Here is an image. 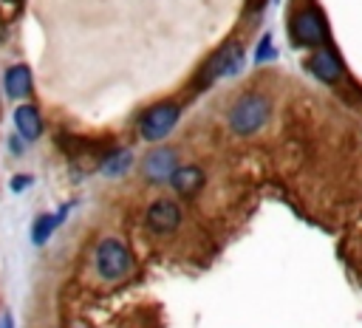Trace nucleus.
Listing matches in <instances>:
<instances>
[{"instance_id":"1","label":"nucleus","mask_w":362,"mask_h":328,"mask_svg":"<svg viewBox=\"0 0 362 328\" xmlns=\"http://www.w3.org/2000/svg\"><path fill=\"white\" fill-rule=\"evenodd\" d=\"M269 116H272V99L260 90H249L238 102H232L226 122L235 136H252L269 122Z\"/></svg>"},{"instance_id":"2","label":"nucleus","mask_w":362,"mask_h":328,"mask_svg":"<svg viewBox=\"0 0 362 328\" xmlns=\"http://www.w3.org/2000/svg\"><path fill=\"white\" fill-rule=\"evenodd\" d=\"M96 274L107 283H119L133 271V254L119 238H102L93 252Z\"/></svg>"},{"instance_id":"3","label":"nucleus","mask_w":362,"mask_h":328,"mask_svg":"<svg viewBox=\"0 0 362 328\" xmlns=\"http://www.w3.org/2000/svg\"><path fill=\"white\" fill-rule=\"evenodd\" d=\"M178 116H181V107L175 102H170V99L156 102V105H150L141 113V119H139V136L144 141H161L178 124Z\"/></svg>"},{"instance_id":"4","label":"nucleus","mask_w":362,"mask_h":328,"mask_svg":"<svg viewBox=\"0 0 362 328\" xmlns=\"http://www.w3.org/2000/svg\"><path fill=\"white\" fill-rule=\"evenodd\" d=\"M243 62V51H240V42H226L215 57H209V62L198 71V79H195V88H209L215 79L221 76H232Z\"/></svg>"},{"instance_id":"5","label":"nucleus","mask_w":362,"mask_h":328,"mask_svg":"<svg viewBox=\"0 0 362 328\" xmlns=\"http://www.w3.org/2000/svg\"><path fill=\"white\" fill-rule=\"evenodd\" d=\"M291 34L305 48H322L325 40H328V25H325L320 8H314V6L300 8L291 20Z\"/></svg>"},{"instance_id":"6","label":"nucleus","mask_w":362,"mask_h":328,"mask_svg":"<svg viewBox=\"0 0 362 328\" xmlns=\"http://www.w3.org/2000/svg\"><path fill=\"white\" fill-rule=\"evenodd\" d=\"M144 223L156 235H170V232H175L181 226V206L175 201H170V198H158V201H153L147 206Z\"/></svg>"},{"instance_id":"7","label":"nucleus","mask_w":362,"mask_h":328,"mask_svg":"<svg viewBox=\"0 0 362 328\" xmlns=\"http://www.w3.org/2000/svg\"><path fill=\"white\" fill-rule=\"evenodd\" d=\"M141 170H144V178L153 181V184H164L173 178V172L178 170V156L173 147H153L144 161H141Z\"/></svg>"},{"instance_id":"8","label":"nucleus","mask_w":362,"mask_h":328,"mask_svg":"<svg viewBox=\"0 0 362 328\" xmlns=\"http://www.w3.org/2000/svg\"><path fill=\"white\" fill-rule=\"evenodd\" d=\"M308 71L320 79V82H328V85H334V82H339L342 79V74H345V68H342V62H339V57L331 51V48H317L311 57H308Z\"/></svg>"},{"instance_id":"9","label":"nucleus","mask_w":362,"mask_h":328,"mask_svg":"<svg viewBox=\"0 0 362 328\" xmlns=\"http://www.w3.org/2000/svg\"><path fill=\"white\" fill-rule=\"evenodd\" d=\"M170 184H173V192H175V195H181V198H195V195L204 189L206 175H204V170H201L198 164H184V167H178V170L173 172Z\"/></svg>"},{"instance_id":"10","label":"nucleus","mask_w":362,"mask_h":328,"mask_svg":"<svg viewBox=\"0 0 362 328\" xmlns=\"http://www.w3.org/2000/svg\"><path fill=\"white\" fill-rule=\"evenodd\" d=\"M3 88H6V96H8V99H25V96L31 93V88H34L28 65L20 62V65L6 68V74H3Z\"/></svg>"},{"instance_id":"11","label":"nucleus","mask_w":362,"mask_h":328,"mask_svg":"<svg viewBox=\"0 0 362 328\" xmlns=\"http://www.w3.org/2000/svg\"><path fill=\"white\" fill-rule=\"evenodd\" d=\"M14 127L25 141H37L42 136V119L34 105H20L14 110Z\"/></svg>"},{"instance_id":"12","label":"nucleus","mask_w":362,"mask_h":328,"mask_svg":"<svg viewBox=\"0 0 362 328\" xmlns=\"http://www.w3.org/2000/svg\"><path fill=\"white\" fill-rule=\"evenodd\" d=\"M65 218V212H59V215H37V221L31 223V243H37V246H42L48 238H51V232H57V226H59V221Z\"/></svg>"},{"instance_id":"13","label":"nucleus","mask_w":362,"mask_h":328,"mask_svg":"<svg viewBox=\"0 0 362 328\" xmlns=\"http://www.w3.org/2000/svg\"><path fill=\"white\" fill-rule=\"evenodd\" d=\"M130 161H133V153L119 147V150H110L105 158H102V172L105 175H122L130 170Z\"/></svg>"},{"instance_id":"14","label":"nucleus","mask_w":362,"mask_h":328,"mask_svg":"<svg viewBox=\"0 0 362 328\" xmlns=\"http://www.w3.org/2000/svg\"><path fill=\"white\" fill-rule=\"evenodd\" d=\"M257 62H266V59H274V45H272V34H263L260 42H257V54H255Z\"/></svg>"},{"instance_id":"15","label":"nucleus","mask_w":362,"mask_h":328,"mask_svg":"<svg viewBox=\"0 0 362 328\" xmlns=\"http://www.w3.org/2000/svg\"><path fill=\"white\" fill-rule=\"evenodd\" d=\"M31 181H34L31 175H14V178H11V189H14V192H23Z\"/></svg>"},{"instance_id":"16","label":"nucleus","mask_w":362,"mask_h":328,"mask_svg":"<svg viewBox=\"0 0 362 328\" xmlns=\"http://www.w3.org/2000/svg\"><path fill=\"white\" fill-rule=\"evenodd\" d=\"M266 0H249V11H263Z\"/></svg>"},{"instance_id":"17","label":"nucleus","mask_w":362,"mask_h":328,"mask_svg":"<svg viewBox=\"0 0 362 328\" xmlns=\"http://www.w3.org/2000/svg\"><path fill=\"white\" fill-rule=\"evenodd\" d=\"M3 328H11V314H6V317H3Z\"/></svg>"},{"instance_id":"18","label":"nucleus","mask_w":362,"mask_h":328,"mask_svg":"<svg viewBox=\"0 0 362 328\" xmlns=\"http://www.w3.org/2000/svg\"><path fill=\"white\" fill-rule=\"evenodd\" d=\"M71 328H88V325H71Z\"/></svg>"},{"instance_id":"19","label":"nucleus","mask_w":362,"mask_h":328,"mask_svg":"<svg viewBox=\"0 0 362 328\" xmlns=\"http://www.w3.org/2000/svg\"><path fill=\"white\" fill-rule=\"evenodd\" d=\"M6 3H20V0H6Z\"/></svg>"}]
</instances>
